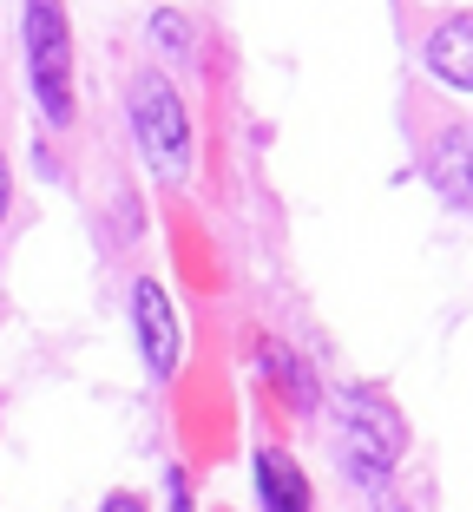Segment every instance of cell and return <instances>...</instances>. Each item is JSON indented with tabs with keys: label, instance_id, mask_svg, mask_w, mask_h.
Masks as SVG:
<instances>
[{
	"label": "cell",
	"instance_id": "9c48e42d",
	"mask_svg": "<svg viewBox=\"0 0 473 512\" xmlns=\"http://www.w3.org/2000/svg\"><path fill=\"white\" fill-rule=\"evenodd\" d=\"M106 512H145V506H138L132 493H119V499H106Z\"/></svg>",
	"mask_w": 473,
	"mask_h": 512
},
{
	"label": "cell",
	"instance_id": "7a4b0ae2",
	"mask_svg": "<svg viewBox=\"0 0 473 512\" xmlns=\"http://www.w3.org/2000/svg\"><path fill=\"white\" fill-rule=\"evenodd\" d=\"M132 132H138L145 165H152L158 178H184V158H191V125H184L178 92H171L158 73H138L132 79Z\"/></svg>",
	"mask_w": 473,
	"mask_h": 512
},
{
	"label": "cell",
	"instance_id": "277c9868",
	"mask_svg": "<svg viewBox=\"0 0 473 512\" xmlns=\"http://www.w3.org/2000/svg\"><path fill=\"white\" fill-rule=\"evenodd\" d=\"M428 178L454 204H473V125H454V132H441L428 145Z\"/></svg>",
	"mask_w": 473,
	"mask_h": 512
},
{
	"label": "cell",
	"instance_id": "6da1fadb",
	"mask_svg": "<svg viewBox=\"0 0 473 512\" xmlns=\"http://www.w3.org/2000/svg\"><path fill=\"white\" fill-rule=\"evenodd\" d=\"M27 66L46 119L66 125L73 119V40H66L60 0H27Z\"/></svg>",
	"mask_w": 473,
	"mask_h": 512
},
{
	"label": "cell",
	"instance_id": "52a82bcc",
	"mask_svg": "<svg viewBox=\"0 0 473 512\" xmlns=\"http://www.w3.org/2000/svg\"><path fill=\"white\" fill-rule=\"evenodd\" d=\"M257 486H263V499H270V512H309V480L296 473L290 453L263 447L257 453Z\"/></svg>",
	"mask_w": 473,
	"mask_h": 512
},
{
	"label": "cell",
	"instance_id": "8992f818",
	"mask_svg": "<svg viewBox=\"0 0 473 512\" xmlns=\"http://www.w3.org/2000/svg\"><path fill=\"white\" fill-rule=\"evenodd\" d=\"M428 66L447 86L473 92V14H460V20H447V27L428 33Z\"/></svg>",
	"mask_w": 473,
	"mask_h": 512
},
{
	"label": "cell",
	"instance_id": "5b68a950",
	"mask_svg": "<svg viewBox=\"0 0 473 512\" xmlns=\"http://www.w3.org/2000/svg\"><path fill=\"white\" fill-rule=\"evenodd\" d=\"M132 302H138V335H145V362L165 375L171 362H178V322H171V309H165V289L158 283H138L132 289Z\"/></svg>",
	"mask_w": 473,
	"mask_h": 512
},
{
	"label": "cell",
	"instance_id": "30bf717a",
	"mask_svg": "<svg viewBox=\"0 0 473 512\" xmlns=\"http://www.w3.org/2000/svg\"><path fill=\"white\" fill-rule=\"evenodd\" d=\"M0 217H7V158H0Z\"/></svg>",
	"mask_w": 473,
	"mask_h": 512
},
{
	"label": "cell",
	"instance_id": "3957f363",
	"mask_svg": "<svg viewBox=\"0 0 473 512\" xmlns=\"http://www.w3.org/2000/svg\"><path fill=\"white\" fill-rule=\"evenodd\" d=\"M342 440H349V460L355 467H388L401 453V414L382 401V394H368V388H355L349 401H342Z\"/></svg>",
	"mask_w": 473,
	"mask_h": 512
},
{
	"label": "cell",
	"instance_id": "ba28073f",
	"mask_svg": "<svg viewBox=\"0 0 473 512\" xmlns=\"http://www.w3.org/2000/svg\"><path fill=\"white\" fill-rule=\"evenodd\" d=\"M152 40H158V46H184V20H178V14H158V20H152Z\"/></svg>",
	"mask_w": 473,
	"mask_h": 512
}]
</instances>
